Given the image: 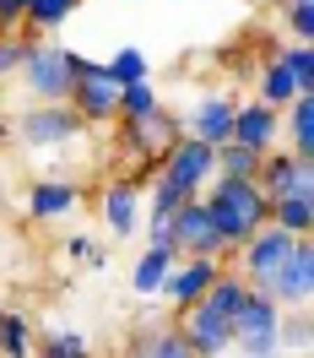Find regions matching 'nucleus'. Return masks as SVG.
Here are the masks:
<instances>
[{
    "instance_id": "obj_23",
    "label": "nucleus",
    "mask_w": 314,
    "mask_h": 358,
    "mask_svg": "<svg viewBox=\"0 0 314 358\" xmlns=\"http://www.w3.org/2000/svg\"><path fill=\"white\" fill-rule=\"evenodd\" d=\"M266 223H276L282 234H292V239H309L314 234V196H282V201H271Z\"/></svg>"
},
{
    "instance_id": "obj_12",
    "label": "nucleus",
    "mask_w": 314,
    "mask_h": 358,
    "mask_svg": "<svg viewBox=\"0 0 314 358\" xmlns=\"http://www.w3.org/2000/svg\"><path fill=\"white\" fill-rule=\"evenodd\" d=\"M233 114H239V92H201V98L179 114V131L206 141V147H223L227 131H233Z\"/></svg>"
},
{
    "instance_id": "obj_16",
    "label": "nucleus",
    "mask_w": 314,
    "mask_h": 358,
    "mask_svg": "<svg viewBox=\"0 0 314 358\" xmlns=\"http://www.w3.org/2000/svg\"><path fill=\"white\" fill-rule=\"evenodd\" d=\"M227 141H239L249 152H271V147L282 141V114L266 109V103H255V98H239V114H233Z\"/></svg>"
},
{
    "instance_id": "obj_10",
    "label": "nucleus",
    "mask_w": 314,
    "mask_h": 358,
    "mask_svg": "<svg viewBox=\"0 0 314 358\" xmlns=\"http://www.w3.org/2000/svg\"><path fill=\"white\" fill-rule=\"evenodd\" d=\"M141 201H147V190L130 174H114V179L98 185V217L109 228V239H130L135 228H141Z\"/></svg>"
},
{
    "instance_id": "obj_33",
    "label": "nucleus",
    "mask_w": 314,
    "mask_h": 358,
    "mask_svg": "<svg viewBox=\"0 0 314 358\" xmlns=\"http://www.w3.org/2000/svg\"><path fill=\"white\" fill-rule=\"evenodd\" d=\"M82 261H87L92 271H109V245H92L87 255H82Z\"/></svg>"
},
{
    "instance_id": "obj_15",
    "label": "nucleus",
    "mask_w": 314,
    "mask_h": 358,
    "mask_svg": "<svg viewBox=\"0 0 314 358\" xmlns=\"http://www.w3.org/2000/svg\"><path fill=\"white\" fill-rule=\"evenodd\" d=\"M82 206V179L70 174H44L27 185V217L33 223H60V217H70Z\"/></svg>"
},
{
    "instance_id": "obj_27",
    "label": "nucleus",
    "mask_w": 314,
    "mask_h": 358,
    "mask_svg": "<svg viewBox=\"0 0 314 358\" xmlns=\"http://www.w3.org/2000/svg\"><path fill=\"white\" fill-rule=\"evenodd\" d=\"M33 358H92V348L82 331H49L33 342Z\"/></svg>"
},
{
    "instance_id": "obj_32",
    "label": "nucleus",
    "mask_w": 314,
    "mask_h": 358,
    "mask_svg": "<svg viewBox=\"0 0 314 358\" xmlns=\"http://www.w3.org/2000/svg\"><path fill=\"white\" fill-rule=\"evenodd\" d=\"M22 11H27V0H0V33H17Z\"/></svg>"
},
{
    "instance_id": "obj_7",
    "label": "nucleus",
    "mask_w": 314,
    "mask_h": 358,
    "mask_svg": "<svg viewBox=\"0 0 314 358\" xmlns=\"http://www.w3.org/2000/svg\"><path fill=\"white\" fill-rule=\"evenodd\" d=\"M239 358H282V310L266 293H249L239 320H233V348Z\"/></svg>"
},
{
    "instance_id": "obj_1",
    "label": "nucleus",
    "mask_w": 314,
    "mask_h": 358,
    "mask_svg": "<svg viewBox=\"0 0 314 358\" xmlns=\"http://www.w3.org/2000/svg\"><path fill=\"white\" fill-rule=\"evenodd\" d=\"M249 282L239 277L233 266L217 271V282L190 304V310H174L168 320L179 326V336L195 348L201 358H227V348H233V320H239V310H244V299H249Z\"/></svg>"
},
{
    "instance_id": "obj_28",
    "label": "nucleus",
    "mask_w": 314,
    "mask_h": 358,
    "mask_svg": "<svg viewBox=\"0 0 314 358\" xmlns=\"http://www.w3.org/2000/svg\"><path fill=\"white\" fill-rule=\"evenodd\" d=\"M33 44H38V38L22 33V27H17V33H0V82H17V71H22V60L33 55Z\"/></svg>"
},
{
    "instance_id": "obj_2",
    "label": "nucleus",
    "mask_w": 314,
    "mask_h": 358,
    "mask_svg": "<svg viewBox=\"0 0 314 358\" xmlns=\"http://www.w3.org/2000/svg\"><path fill=\"white\" fill-rule=\"evenodd\" d=\"M201 201H206V217H211V228H217V239H223V250H227V261H233V250L271 217V201L260 196L255 179H223L217 174L201 190Z\"/></svg>"
},
{
    "instance_id": "obj_4",
    "label": "nucleus",
    "mask_w": 314,
    "mask_h": 358,
    "mask_svg": "<svg viewBox=\"0 0 314 358\" xmlns=\"http://www.w3.org/2000/svg\"><path fill=\"white\" fill-rule=\"evenodd\" d=\"M179 136H184L179 131V114L168 109V103H163L157 114H147V120H119V152L130 157V169H125V174L147 190L152 174H157V163L168 157V147H174Z\"/></svg>"
},
{
    "instance_id": "obj_19",
    "label": "nucleus",
    "mask_w": 314,
    "mask_h": 358,
    "mask_svg": "<svg viewBox=\"0 0 314 358\" xmlns=\"http://www.w3.org/2000/svg\"><path fill=\"white\" fill-rule=\"evenodd\" d=\"M76 11H82V0H27L22 33H33V38H54V33L76 17Z\"/></svg>"
},
{
    "instance_id": "obj_31",
    "label": "nucleus",
    "mask_w": 314,
    "mask_h": 358,
    "mask_svg": "<svg viewBox=\"0 0 314 358\" xmlns=\"http://www.w3.org/2000/svg\"><path fill=\"white\" fill-rule=\"evenodd\" d=\"M282 353H309V310H282Z\"/></svg>"
},
{
    "instance_id": "obj_35",
    "label": "nucleus",
    "mask_w": 314,
    "mask_h": 358,
    "mask_svg": "<svg viewBox=\"0 0 314 358\" xmlns=\"http://www.w3.org/2000/svg\"><path fill=\"white\" fill-rule=\"evenodd\" d=\"M6 136H11V125H6V109H0V141H6Z\"/></svg>"
},
{
    "instance_id": "obj_24",
    "label": "nucleus",
    "mask_w": 314,
    "mask_h": 358,
    "mask_svg": "<svg viewBox=\"0 0 314 358\" xmlns=\"http://www.w3.org/2000/svg\"><path fill=\"white\" fill-rule=\"evenodd\" d=\"M103 71H109L114 87H130V82H147V76H152V60H147L141 44H119L114 60H103Z\"/></svg>"
},
{
    "instance_id": "obj_20",
    "label": "nucleus",
    "mask_w": 314,
    "mask_h": 358,
    "mask_svg": "<svg viewBox=\"0 0 314 358\" xmlns=\"http://www.w3.org/2000/svg\"><path fill=\"white\" fill-rule=\"evenodd\" d=\"M174 261H179L174 250H152V245H147L141 255H135V266H130V293L157 299V293H163V277L174 271Z\"/></svg>"
},
{
    "instance_id": "obj_22",
    "label": "nucleus",
    "mask_w": 314,
    "mask_h": 358,
    "mask_svg": "<svg viewBox=\"0 0 314 358\" xmlns=\"http://www.w3.org/2000/svg\"><path fill=\"white\" fill-rule=\"evenodd\" d=\"M33 315L17 304H0V358H33Z\"/></svg>"
},
{
    "instance_id": "obj_34",
    "label": "nucleus",
    "mask_w": 314,
    "mask_h": 358,
    "mask_svg": "<svg viewBox=\"0 0 314 358\" xmlns=\"http://www.w3.org/2000/svg\"><path fill=\"white\" fill-rule=\"evenodd\" d=\"M87 250H92V239H87V234H70V239H66V255H70V261H82Z\"/></svg>"
},
{
    "instance_id": "obj_9",
    "label": "nucleus",
    "mask_w": 314,
    "mask_h": 358,
    "mask_svg": "<svg viewBox=\"0 0 314 358\" xmlns=\"http://www.w3.org/2000/svg\"><path fill=\"white\" fill-rule=\"evenodd\" d=\"M255 185H260L266 201H282V196H314V163H298V157L276 141L271 152H260Z\"/></svg>"
},
{
    "instance_id": "obj_3",
    "label": "nucleus",
    "mask_w": 314,
    "mask_h": 358,
    "mask_svg": "<svg viewBox=\"0 0 314 358\" xmlns=\"http://www.w3.org/2000/svg\"><path fill=\"white\" fill-rule=\"evenodd\" d=\"M87 60H92V55L60 44V38H38L33 55L22 60V71H17L22 98H27V103H66L70 87H76V76L87 71Z\"/></svg>"
},
{
    "instance_id": "obj_14",
    "label": "nucleus",
    "mask_w": 314,
    "mask_h": 358,
    "mask_svg": "<svg viewBox=\"0 0 314 358\" xmlns=\"http://www.w3.org/2000/svg\"><path fill=\"white\" fill-rule=\"evenodd\" d=\"M227 261H206V255H179L174 261V271L163 277V293L157 299H168V315L174 310H190L195 299H201L211 282H217V271H223Z\"/></svg>"
},
{
    "instance_id": "obj_37",
    "label": "nucleus",
    "mask_w": 314,
    "mask_h": 358,
    "mask_svg": "<svg viewBox=\"0 0 314 358\" xmlns=\"http://www.w3.org/2000/svg\"><path fill=\"white\" fill-rule=\"evenodd\" d=\"M276 6H292V0H276Z\"/></svg>"
},
{
    "instance_id": "obj_6",
    "label": "nucleus",
    "mask_w": 314,
    "mask_h": 358,
    "mask_svg": "<svg viewBox=\"0 0 314 358\" xmlns=\"http://www.w3.org/2000/svg\"><path fill=\"white\" fill-rule=\"evenodd\" d=\"M11 136L22 147H33V152H66V147H76L87 136V125L70 114V103H27L11 120Z\"/></svg>"
},
{
    "instance_id": "obj_26",
    "label": "nucleus",
    "mask_w": 314,
    "mask_h": 358,
    "mask_svg": "<svg viewBox=\"0 0 314 358\" xmlns=\"http://www.w3.org/2000/svg\"><path fill=\"white\" fill-rule=\"evenodd\" d=\"M271 55L287 66V76L298 82V92H314V44H292L287 38V44H276Z\"/></svg>"
},
{
    "instance_id": "obj_21",
    "label": "nucleus",
    "mask_w": 314,
    "mask_h": 358,
    "mask_svg": "<svg viewBox=\"0 0 314 358\" xmlns=\"http://www.w3.org/2000/svg\"><path fill=\"white\" fill-rule=\"evenodd\" d=\"M292 98H298V82L287 76V66L276 60V55H266V66H260V76H255V103H266V109H287Z\"/></svg>"
},
{
    "instance_id": "obj_17",
    "label": "nucleus",
    "mask_w": 314,
    "mask_h": 358,
    "mask_svg": "<svg viewBox=\"0 0 314 358\" xmlns=\"http://www.w3.org/2000/svg\"><path fill=\"white\" fill-rule=\"evenodd\" d=\"M282 147L298 163H314V92H298L282 109Z\"/></svg>"
},
{
    "instance_id": "obj_25",
    "label": "nucleus",
    "mask_w": 314,
    "mask_h": 358,
    "mask_svg": "<svg viewBox=\"0 0 314 358\" xmlns=\"http://www.w3.org/2000/svg\"><path fill=\"white\" fill-rule=\"evenodd\" d=\"M163 109V92H157V82L147 76V82H130V87H119V109H114V120H147V114Z\"/></svg>"
},
{
    "instance_id": "obj_8",
    "label": "nucleus",
    "mask_w": 314,
    "mask_h": 358,
    "mask_svg": "<svg viewBox=\"0 0 314 358\" xmlns=\"http://www.w3.org/2000/svg\"><path fill=\"white\" fill-rule=\"evenodd\" d=\"M168 245H174V255H206V261H227L223 239H217V228H211V217H206V201L201 196H190V201L168 217Z\"/></svg>"
},
{
    "instance_id": "obj_30",
    "label": "nucleus",
    "mask_w": 314,
    "mask_h": 358,
    "mask_svg": "<svg viewBox=\"0 0 314 358\" xmlns=\"http://www.w3.org/2000/svg\"><path fill=\"white\" fill-rule=\"evenodd\" d=\"M276 22L287 27L292 44H314V0H292V6H276Z\"/></svg>"
},
{
    "instance_id": "obj_29",
    "label": "nucleus",
    "mask_w": 314,
    "mask_h": 358,
    "mask_svg": "<svg viewBox=\"0 0 314 358\" xmlns=\"http://www.w3.org/2000/svg\"><path fill=\"white\" fill-rule=\"evenodd\" d=\"M255 169H260V152H249L239 141H223V147H217V174L223 179H255Z\"/></svg>"
},
{
    "instance_id": "obj_13",
    "label": "nucleus",
    "mask_w": 314,
    "mask_h": 358,
    "mask_svg": "<svg viewBox=\"0 0 314 358\" xmlns=\"http://www.w3.org/2000/svg\"><path fill=\"white\" fill-rule=\"evenodd\" d=\"M260 293H266L276 310H304L309 293H314V239H298V250L282 261V271H276Z\"/></svg>"
},
{
    "instance_id": "obj_36",
    "label": "nucleus",
    "mask_w": 314,
    "mask_h": 358,
    "mask_svg": "<svg viewBox=\"0 0 314 358\" xmlns=\"http://www.w3.org/2000/svg\"><path fill=\"white\" fill-rule=\"evenodd\" d=\"M119 358H147V353H141V348H125V353H119Z\"/></svg>"
},
{
    "instance_id": "obj_18",
    "label": "nucleus",
    "mask_w": 314,
    "mask_h": 358,
    "mask_svg": "<svg viewBox=\"0 0 314 358\" xmlns=\"http://www.w3.org/2000/svg\"><path fill=\"white\" fill-rule=\"evenodd\" d=\"M130 348H141L147 358H201V353H195V348L179 336V326H174V320H152V326H141Z\"/></svg>"
},
{
    "instance_id": "obj_11",
    "label": "nucleus",
    "mask_w": 314,
    "mask_h": 358,
    "mask_svg": "<svg viewBox=\"0 0 314 358\" xmlns=\"http://www.w3.org/2000/svg\"><path fill=\"white\" fill-rule=\"evenodd\" d=\"M70 114L82 120V125H109L114 109H119V87L109 82V71H103V60H87V71L76 76V87H70Z\"/></svg>"
},
{
    "instance_id": "obj_5",
    "label": "nucleus",
    "mask_w": 314,
    "mask_h": 358,
    "mask_svg": "<svg viewBox=\"0 0 314 358\" xmlns=\"http://www.w3.org/2000/svg\"><path fill=\"white\" fill-rule=\"evenodd\" d=\"M211 179H217V147H206L195 136H179V141L168 147V157L157 163L152 185H163V190H174L179 201H190V196H201Z\"/></svg>"
}]
</instances>
